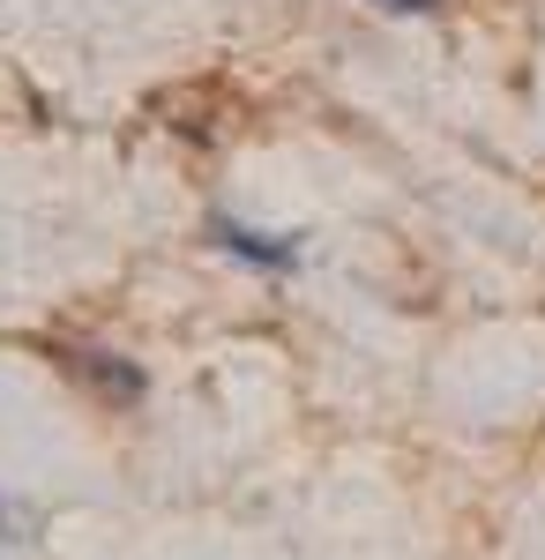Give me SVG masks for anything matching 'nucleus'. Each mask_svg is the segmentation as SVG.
<instances>
[{
  "mask_svg": "<svg viewBox=\"0 0 545 560\" xmlns=\"http://www.w3.org/2000/svg\"><path fill=\"white\" fill-rule=\"evenodd\" d=\"M381 8H396V15H419V8H433V0H381Z\"/></svg>",
  "mask_w": 545,
  "mask_h": 560,
  "instance_id": "f03ea898",
  "label": "nucleus"
},
{
  "mask_svg": "<svg viewBox=\"0 0 545 560\" xmlns=\"http://www.w3.org/2000/svg\"><path fill=\"white\" fill-rule=\"evenodd\" d=\"M224 247H240V255L269 261V269H285V261H292V247H285V240L269 247V232H247V224H224Z\"/></svg>",
  "mask_w": 545,
  "mask_h": 560,
  "instance_id": "f257e3e1",
  "label": "nucleus"
}]
</instances>
